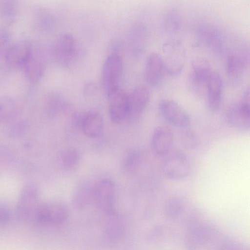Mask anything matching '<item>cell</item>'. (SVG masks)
<instances>
[{
  "mask_svg": "<svg viewBox=\"0 0 250 250\" xmlns=\"http://www.w3.org/2000/svg\"><path fill=\"white\" fill-rule=\"evenodd\" d=\"M116 188L114 183L103 179L92 186V202L106 215L116 213L114 206Z\"/></svg>",
  "mask_w": 250,
  "mask_h": 250,
  "instance_id": "obj_1",
  "label": "cell"
},
{
  "mask_svg": "<svg viewBox=\"0 0 250 250\" xmlns=\"http://www.w3.org/2000/svg\"><path fill=\"white\" fill-rule=\"evenodd\" d=\"M162 163V169L167 178L174 181L184 179L188 175L190 164L187 155L181 151H169Z\"/></svg>",
  "mask_w": 250,
  "mask_h": 250,
  "instance_id": "obj_2",
  "label": "cell"
},
{
  "mask_svg": "<svg viewBox=\"0 0 250 250\" xmlns=\"http://www.w3.org/2000/svg\"><path fill=\"white\" fill-rule=\"evenodd\" d=\"M68 216V210L64 205L49 202L39 205L33 220L41 224L57 225L65 222Z\"/></svg>",
  "mask_w": 250,
  "mask_h": 250,
  "instance_id": "obj_3",
  "label": "cell"
},
{
  "mask_svg": "<svg viewBox=\"0 0 250 250\" xmlns=\"http://www.w3.org/2000/svg\"><path fill=\"white\" fill-rule=\"evenodd\" d=\"M122 70L121 57L116 53L110 54L104 63L101 75L103 88L106 95L119 87Z\"/></svg>",
  "mask_w": 250,
  "mask_h": 250,
  "instance_id": "obj_4",
  "label": "cell"
},
{
  "mask_svg": "<svg viewBox=\"0 0 250 250\" xmlns=\"http://www.w3.org/2000/svg\"><path fill=\"white\" fill-rule=\"evenodd\" d=\"M39 192L36 186L33 183L26 185L22 188L17 203L16 214L22 221L33 219L38 204Z\"/></svg>",
  "mask_w": 250,
  "mask_h": 250,
  "instance_id": "obj_5",
  "label": "cell"
},
{
  "mask_svg": "<svg viewBox=\"0 0 250 250\" xmlns=\"http://www.w3.org/2000/svg\"><path fill=\"white\" fill-rule=\"evenodd\" d=\"M187 235L190 246L199 247L210 243L217 238L218 231L208 222L193 220L188 225Z\"/></svg>",
  "mask_w": 250,
  "mask_h": 250,
  "instance_id": "obj_6",
  "label": "cell"
},
{
  "mask_svg": "<svg viewBox=\"0 0 250 250\" xmlns=\"http://www.w3.org/2000/svg\"><path fill=\"white\" fill-rule=\"evenodd\" d=\"M52 54L60 64L64 66L70 64L77 54V44L73 35L68 33L61 34L53 44Z\"/></svg>",
  "mask_w": 250,
  "mask_h": 250,
  "instance_id": "obj_7",
  "label": "cell"
},
{
  "mask_svg": "<svg viewBox=\"0 0 250 250\" xmlns=\"http://www.w3.org/2000/svg\"><path fill=\"white\" fill-rule=\"evenodd\" d=\"M32 43L21 41L10 45L4 54L7 65L13 69H22L34 53Z\"/></svg>",
  "mask_w": 250,
  "mask_h": 250,
  "instance_id": "obj_8",
  "label": "cell"
},
{
  "mask_svg": "<svg viewBox=\"0 0 250 250\" xmlns=\"http://www.w3.org/2000/svg\"><path fill=\"white\" fill-rule=\"evenodd\" d=\"M250 90L248 89L244 93L240 103L228 110L227 120L232 126L246 130L250 126Z\"/></svg>",
  "mask_w": 250,
  "mask_h": 250,
  "instance_id": "obj_9",
  "label": "cell"
},
{
  "mask_svg": "<svg viewBox=\"0 0 250 250\" xmlns=\"http://www.w3.org/2000/svg\"><path fill=\"white\" fill-rule=\"evenodd\" d=\"M159 109L163 117L175 126L185 127L190 123V117L188 113L174 101H162L159 104Z\"/></svg>",
  "mask_w": 250,
  "mask_h": 250,
  "instance_id": "obj_10",
  "label": "cell"
},
{
  "mask_svg": "<svg viewBox=\"0 0 250 250\" xmlns=\"http://www.w3.org/2000/svg\"><path fill=\"white\" fill-rule=\"evenodd\" d=\"M108 111L111 121L120 123L127 118L128 112V95L120 87L107 95Z\"/></svg>",
  "mask_w": 250,
  "mask_h": 250,
  "instance_id": "obj_11",
  "label": "cell"
},
{
  "mask_svg": "<svg viewBox=\"0 0 250 250\" xmlns=\"http://www.w3.org/2000/svg\"><path fill=\"white\" fill-rule=\"evenodd\" d=\"M190 80L193 89L199 94L206 93L208 79L213 71L209 62L199 59L194 61L191 65Z\"/></svg>",
  "mask_w": 250,
  "mask_h": 250,
  "instance_id": "obj_12",
  "label": "cell"
},
{
  "mask_svg": "<svg viewBox=\"0 0 250 250\" xmlns=\"http://www.w3.org/2000/svg\"><path fill=\"white\" fill-rule=\"evenodd\" d=\"M150 98L149 90L142 85L135 87L128 95V112L127 118L138 119L147 107Z\"/></svg>",
  "mask_w": 250,
  "mask_h": 250,
  "instance_id": "obj_13",
  "label": "cell"
},
{
  "mask_svg": "<svg viewBox=\"0 0 250 250\" xmlns=\"http://www.w3.org/2000/svg\"><path fill=\"white\" fill-rule=\"evenodd\" d=\"M173 141V134L169 127L158 126L154 130L151 139L152 152L156 156H164L170 151Z\"/></svg>",
  "mask_w": 250,
  "mask_h": 250,
  "instance_id": "obj_14",
  "label": "cell"
},
{
  "mask_svg": "<svg viewBox=\"0 0 250 250\" xmlns=\"http://www.w3.org/2000/svg\"><path fill=\"white\" fill-rule=\"evenodd\" d=\"M164 70L162 57L155 53L149 54L146 60L144 71L146 82L151 86L157 85L162 79Z\"/></svg>",
  "mask_w": 250,
  "mask_h": 250,
  "instance_id": "obj_15",
  "label": "cell"
},
{
  "mask_svg": "<svg viewBox=\"0 0 250 250\" xmlns=\"http://www.w3.org/2000/svg\"><path fill=\"white\" fill-rule=\"evenodd\" d=\"M222 89L221 77L217 72L213 70L208 82L206 91L208 106L210 110L215 111L219 108Z\"/></svg>",
  "mask_w": 250,
  "mask_h": 250,
  "instance_id": "obj_16",
  "label": "cell"
},
{
  "mask_svg": "<svg viewBox=\"0 0 250 250\" xmlns=\"http://www.w3.org/2000/svg\"><path fill=\"white\" fill-rule=\"evenodd\" d=\"M104 122L102 116L96 111L85 112L80 128L90 138L98 137L102 133Z\"/></svg>",
  "mask_w": 250,
  "mask_h": 250,
  "instance_id": "obj_17",
  "label": "cell"
},
{
  "mask_svg": "<svg viewBox=\"0 0 250 250\" xmlns=\"http://www.w3.org/2000/svg\"><path fill=\"white\" fill-rule=\"evenodd\" d=\"M21 110L20 102L9 96L0 97V123H5L15 119Z\"/></svg>",
  "mask_w": 250,
  "mask_h": 250,
  "instance_id": "obj_18",
  "label": "cell"
},
{
  "mask_svg": "<svg viewBox=\"0 0 250 250\" xmlns=\"http://www.w3.org/2000/svg\"><path fill=\"white\" fill-rule=\"evenodd\" d=\"M197 33L201 40L208 47L215 50L221 48V35L214 26L207 24L202 25L198 27Z\"/></svg>",
  "mask_w": 250,
  "mask_h": 250,
  "instance_id": "obj_19",
  "label": "cell"
},
{
  "mask_svg": "<svg viewBox=\"0 0 250 250\" xmlns=\"http://www.w3.org/2000/svg\"><path fill=\"white\" fill-rule=\"evenodd\" d=\"M68 104L59 94L52 92L46 97L44 111L49 117H54L68 109Z\"/></svg>",
  "mask_w": 250,
  "mask_h": 250,
  "instance_id": "obj_20",
  "label": "cell"
},
{
  "mask_svg": "<svg viewBox=\"0 0 250 250\" xmlns=\"http://www.w3.org/2000/svg\"><path fill=\"white\" fill-rule=\"evenodd\" d=\"M163 58L165 71L170 76H178L182 71L185 64V57L176 50L167 52Z\"/></svg>",
  "mask_w": 250,
  "mask_h": 250,
  "instance_id": "obj_21",
  "label": "cell"
},
{
  "mask_svg": "<svg viewBox=\"0 0 250 250\" xmlns=\"http://www.w3.org/2000/svg\"><path fill=\"white\" fill-rule=\"evenodd\" d=\"M44 69L43 61L35 55L34 52L23 68L27 80L33 83H37L41 79Z\"/></svg>",
  "mask_w": 250,
  "mask_h": 250,
  "instance_id": "obj_22",
  "label": "cell"
},
{
  "mask_svg": "<svg viewBox=\"0 0 250 250\" xmlns=\"http://www.w3.org/2000/svg\"><path fill=\"white\" fill-rule=\"evenodd\" d=\"M80 158V153L77 149L68 147L61 151L58 156V162L62 168L69 171L77 167Z\"/></svg>",
  "mask_w": 250,
  "mask_h": 250,
  "instance_id": "obj_23",
  "label": "cell"
},
{
  "mask_svg": "<svg viewBox=\"0 0 250 250\" xmlns=\"http://www.w3.org/2000/svg\"><path fill=\"white\" fill-rule=\"evenodd\" d=\"M147 30L142 24L135 25L131 29L130 34V43L133 50L140 53L145 48L147 40Z\"/></svg>",
  "mask_w": 250,
  "mask_h": 250,
  "instance_id": "obj_24",
  "label": "cell"
},
{
  "mask_svg": "<svg viewBox=\"0 0 250 250\" xmlns=\"http://www.w3.org/2000/svg\"><path fill=\"white\" fill-rule=\"evenodd\" d=\"M143 155L138 149H132L127 152L122 161V168L128 173L138 170L143 162Z\"/></svg>",
  "mask_w": 250,
  "mask_h": 250,
  "instance_id": "obj_25",
  "label": "cell"
},
{
  "mask_svg": "<svg viewBox=\"0 0 250 250\" xmlns=\"http://www.w3.org/2000/svg\"><path fill=\"white\" fill-rule=\"evenodd\" d=\"M184 210L183 201L178 197L168 198L165 203L163 211L165 216L170 220L179 218Z\"/></svg>",
  "mask_w": 250,
  "mask_h": 250,
  "instance_id": "obj_26",
  "label": "cell"
},
{
  "mask_svg": "<svg viewBox=\"0 0 250 250\" xmlns=\"http://www.w3.org/2000/svg\"><path fill=\"white\" fill-rule=\"evenodd\" d=\"M245 61L240 56L232 55L227 58L226 62V72L231 78H236L240 76L245 67Z\"/></svg>",
  "mask_w": 250,
  "mask_h": 250,
  "instance_id": "obj_27",
  "label": "cell"
},
{
  "mask_svg": "<svg viewBox=\"0 0 250 250\" xmlns=\"http://www.w3.org/2000/svg\"><path fill=\"white\" fill-rule=\"evenodd\" d=\"M92 202V186L83 185L76 190L73 197V203L78 208H83Z\"/></svg>",
  "mask_w": 250,
  "mask_h": 250,
  "instance_id": "obj_28",
  "label": "cell"
},
{
  "mask_svg": "<svg viewBox=\"0 0 250 250\" xmlns=\"http://www.w3.org/2000/svg\"><path fill=\"white\" fill-rule=\"evenodd\" d=\"M18 9V0H0V20L5 22L13 20Z\"/></svg>",
  "mask_w": 250,
  "mask_h": 250,
  "instance_id": "obj_29",
  "label": "cell"
},
{
  "mask_svg": "<svg viewBox=\"0 0 250 250\" xmlns=\"http://www.w3.org/2000/svg\"><path fill=\"white\" fill-rule=\"evenodd\" d=\"M34 20L35 25L40 30L48 31L54 27L53 17L45 10L40 9L38 10L35 14Z\"/></svg>",
  "mask_w": 250,
  "mask_h": 250,
  "instance_id": "obj_30",
  "label": "cell"
},
{
  "mask_svg": "<svg viewBox=\"0 0 250 250\" xmlns=\"http://www.w3.org/2000/svg\"><path fill=\"white\" fill-rule=\"evenodd\" d=\"M111 221H110L105 230V235L110 240H114L120 237L122 231V225L120 221L118 220L117 213L108 215Z\"/></svg>",
  "mask_w": 250,
  "mask_h": 250,
  "instance_id": "obj_31",
  "label": "cell"
},
{
  "mask_svg": "<svg viewBox=\"0 0 250 250\" xmlns=\"http://www.w3.org/2000/svg\"><path fill=\"white\" fill-rule=\"evenodd\" d=\"M28 126V123L26 120H17L11 123L7 129V132L10 137H19L26 132Z\"/></svg>",
  "mask_w": 250,
  "mask_h": 250,
  "instance_id": "obj_32",
  "label": "cell"
},
{
  "mask_svg": "<svg viewBox=\"0 0 250 250\" xmlns=\"http://www.w3.org/2000/svg\"><path fill=\"white\" fill-rule=\"evenodd\" d=\"M163 24L166 32L168 33H175L179 29L180 20L176 14H167L164 18Z\"/></svg>",
  "mask_w": 250,
  "mask_h": 250,
  "instance_id": "obj_33",
  "label": "cell"
},
{
  "mask_svg": "<svg viewBox=\"0 0 250 250\" xmlns=\"http://www.w3.org/2000/svg\"><path fill=\"white\" fill-rule=\"evenodd\" d=\"M181 141L183 146L187 149H194L198 145L196 137L190 131H186L182 134Z\"/></svg>",
  "mask_w": 250,
  "mask_h": 250,
  "instance_id": "obj_34",
  "label": "cell"
},
{
  "mask_svg": "<svg viewBox=\"0 0 250 250\" xmlns=\"http://www.w3.org/2000/svg\"><path fill=\"white\" fill-rule=\"evenodd\" d=\"M10 34L9 31L4 27H0V56L5 54L10 46Z\"/></svg>",
  "mask_w": 250,
  "mask_h": 250,
  "instance_id": "obj_35",
  "label": "cell"
},
{
  "mask_svg": "<svg viewBox=\"0 0 250 250\" xmlns=\"http://www.w3.org/2000/svg\"><path fill=\"white\" fill-rule=\"evenodd\" d=\"M11 219L9 209L3 205H0V226L6 225Z\"/></svg>",
  "mask_w": 250,
  "mask_h": 250,
  "instance_id": "obj_36",
  "label": "cell"
},
{
  "mask_svg": "<svg viewBox=\"0 0 250 250\" xmlns=\"http://www.w3.org/2000/svg\"><path fill=\"white\" fill-rule=\"evenodd\" d=\"M97 87L93 83H88L84 85L83 92L85 95L90 96L94 94L96 91Z\"/></svg>",
  "mask_w": 250,
  "mask_h": 250,
  "instance_id": "obj_37",
  "label": "cell"
}]
</instances>
